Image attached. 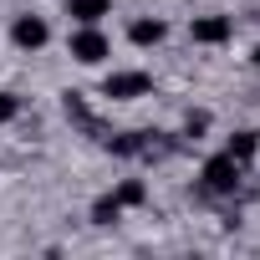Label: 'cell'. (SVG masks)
<instances>
[{"instance_id": "obj_1", "label": "cell", "mask_w": 260, "mask_h": 260, "mask_svg": "<svg viewBox=\"0 0 260 260\" xmlns=\"http://www.w3.org/2000/svg\"><path fill=\"white\" fill-rule=\"evenodd\" d=\"M240 158H230V153H214L209 164H204V174H199V184H204V194H235L240 189Z\"/></svg>"}, {"instance_id": "obj_2", "label": "cell", "mask_w": 260, "mask_h": 260, "mask_svg": "<svg viewBox=\"0 0 260 260\" xmlns=\"http://www.w3.org/2000/svg\"><path fill=\"white\" fill-rule=\"evenodd\" d=\"M148 92H153L148 72H112L102 82V97H112V102H133V97H148Z\"/></svg>"}, {"instance_id": "obj_3", "label": "cell", "mask_w": 260, "mask_h": 260, "mask_svg": "<svg viewBox=\"0 0 260 260\" xmlns=\"http://www.w3.org/2000/svg\"><path fill=\"white\" fill-rule=\"evenodd\" d=\"M189 36H194L199 46H224V41L235 36V21H230V16H194V21H189Z\"/></svg>"}, {"instance_id": "obj_4", "label": "cell", "mask_w": 260, "mask_h": 260, "mask_svg": "<svg viewBox=\"0 0 260 260\" xmlns=\"http://www.w3.org/2000/svg\"><path fill=\"white\" fill-rule=\"evenodd\" d=\"M107 51H112V46H107V36H102L97 26H82V31L72 36V56H77L82 67H97V61H107Z\"/></svg>"}, {"instance_id": "obj_5", "label": "cell", "mask_w": 260, "mask_h": 260, "mask_svg": "<svg viewBox=\"0 0 260 260\" xmlns=\"http://www.w3.org/2000/svg\"><path fill=\"white\" fill-rule=\"evenodd\" d=\"M46 36H51V31H46V21H41V16H21V21L11 26V41H16L21 51H36V46H46Z\"/></svg>"}, {"instance_id": "obj_6", "label": "cell", "mask_w": 260, "mask_h": 260, "mask_svg": "<svg viewBox=\"0 0 260 260\" xmlns=\"http://www.w3.org/2000/svg\"><path fill=\"white\" fill-rule=\"evenodd\" d=\"M107 11H112V0H67V16L82 21V26H97Z\"/></svg>"}, {"instance_id": "obj_7", "label": "cell", "mask_w": 260, "mask_h": 260, "mask_svg": "<svg viewBox=\"0 0 260 260\" xmlns=\"http://www.w3.org/2000/svg\"><path fill=\"white\" fill-rule=\"evenodd\" d=\"M164 36H169L164 21H133V26H127V41H133V46H158Z\"/></svg>"}, {"instance_id": "obj_8", "label": "cell", "mask_w": 260, "mask_h": 260, "mask_svg": "<svg viewBox=\"0 0 260 260\" xmlns=\"http://www.w3.org/2000/svg\"><path fill=\"white\" fill-rule=\"evenodd\" d=\"M255 148H260V138H255V133H235V138H230V148H224V153H230V158H240V164H245V158H255Z\"/></svg>"}, {"instance_id": "obj_9", "label": "cell", "mask_w": 260, "mask_h": 260, "mask_svg": "<svg viewBox=\"0 0 260 260\" xmlns=\"http://www.w3.org/2000/svg\"><path fill=\"white\" fill-rule=\"evenodd\" d=\"M112 199H117V204H122V209H127V204H143V199H148V189H143V184H138V179H127V184H122V189H117V194H112Z\"/></svg>"}, {"instance_id": "obj_10", "label": "cell", "mask_w": 260, "mask_h": 260, "mask_svg": "<svg viewBox=\"0 0 260 260\" xmlns=\"http://www.w3.org/2000/svg\"><path fill=\"white\" fill-rule=\"evenodd\" d=\"M117 214H122V204H117L112 194H107V199H97V209H92V219H97V224H112Z\"/></svg>"}, {"instance_id": "obj_11", "label": "cell", "mask_w": 260, "mask_h": 260, "mask_svg": "<svg viewBox=\"0 0 260 260\" xmlns=\"http://www.w3.org/2000/svg\"><path fill=\"white\" fill-rule=\"evenodd\" d=\"M184 133H189V138H204V133H209V112H189V117H184Z\"/></svg>"}, {"instance_id": "obj_12", "label": "cell", "mask_w": 260, "mask_h": 260, "mask_svg": "<svg viewBox=\"0 0 260 260\" xmlns=\"http://www.w3.org/2000/svg\"><path fill=\"white\" fill-rule=\"evenodd\" d=\"M16 112H21V102H16V97H11V92H0V122H11V117H16Z\"/></svg>"}, {"instance_id": "obj_13", "label": "cell", "mask_w": 260, "mask_h": 260, "mask_svg": "<svg viewBox=\"0 0 260 260\" xmlns=\"http://www.w3.org/2000/svg\"><path fill=\"white\" fill-rule=\"evenodd\" d=\"M255 67H260V46H255Z\"/></svg>"}]
</instances>
